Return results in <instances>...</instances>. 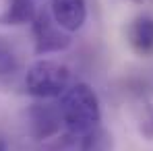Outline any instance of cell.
Returning a JSON list of instances; mask_svg holds the SVG:
<instances>
[{"instance_id":"6da1fadb","label":"cell","mask_w":153,"mask_h":151,"mask_svg":"<svg viewBox=\"0 0 153 151\" xmlns=\"http://www.w3.org/2000/svg\"><path fill=\"white\" fill-rule=\"evenodd\" d=\"M58 110L62 116V124L68 128V132L75 135H85L102 122L100 100L87 83L68 85L66 91L60 95Z\"/></svg>"},{"instance_id":"7a4b0ae2","label":"cell","mask_w":153,"mask_h":151,"mask_svg":"<svg viewBox=\"0 0 153 151\" xmlns=\"http://www.w3.org/2000/svg\"><path fill=\"white\" fill-rule=\"evenodd\" d=\"M68 85H71V71L56 60H37L25 73L27 93L39 100L60 97Z\"/></svg>"},{"instance_id":"3957f363","label":"cell","mask_w":153,"mask_h":151,"mask_svg":"<svg viewBox=\"0 0 153 151\" xmlns=\"http://www.w3.org/2000/svg\"><path fill=\"white\" fill-rule=\"evenodd\" d=\"M31 25H33V37H35V54L62 52L73 42L68 31H64L54 21L52 13H48V10H37Z\"/></svg>"},{"instance_id":"277c9868","label":"cell","mask_w":153,"mask_h":151,"mask_svg":"<svg viewBox=\"0 0 153 151\" xmlns=\"http://www.w3.org/2000/svg\"><path fill=\"white\" fill-rule=\"evenodd\" d=\"M27 126H29V135L37 141H48L56 137L62 126V116L58 106L33 103L27 110Z\"/></svg>"},{"instance_id":"5b68a950","label":"cell","mask_w":153,"mask_h":151,"mask_svg":"<svg viewBox=\"0 0 153 151\" xmlns=\"http://www.w3.org/2000/svg\"><path fill=\"white\" fill-rule=\"evenodd\" d=\"M52 17L64 31H79L87 21L85 0H52Z\"/></svg>"},{"instance_id":"8992f818","label":"cell","mask_w":153,"mask_h":151,"mask_svg":"<svg viewBox=\"0 0 153 151\" xmlns=\"http://www.w3.org/2000/svg\"><path fill=\"white\" fill-rule=\"evenodd\" d=\"M128 42L132 50L141 56L153 54V17L139 15L128 27Z\"/></svg>"},{"instance_id":"52a82bcc","label":"cell","mask_w":153,"mask_h":151,"mask_svg":"<svg viewBox=\"0 0 153 151\" xmlns=\"http://www.w3.org/2000/svg\"><path fill=\"white\" fill-rule=\"evenodd\" d=\"M37 10L33 0H10L4 15L0 17V23L4 25H27L35 19Z\"/></svg>"},{"instance_id":"ba28073f","label":"cell","mask_w":153,"mask_h":151,"mask_svg":"<svg viewBox=\"0 0 153 151\" xmlns=\"http://www.w3.org/2000/svg\"><path fill=\"white\" fill-rule=\"evenodd\" d=\"M79 151H112V135L102 126H95L81 135Z\"/></svg>"},{"instance_id":"9c48e42d","label":"cell","mask_w":153,"mask_h":151,"mask_svg":"<svg viewBox=\"0 0 153 151\" xmlns=\"http://www.w3.org/2000/svg\"><path fill=\"white\" fill-rule=\"evenodd\" d=\"M19 71V58L13 48L0 39V77H10Z\"/></svg>"},{"instance_id":"30bf717a","label":"cell","mask_w":153,"mask_h":151,"mask_svg":"<svg viewBox=\"0 0 153 151\" xmlns=\"http://www.w3.org/2000/svg\"><path fill=\"white\" fill-rule=\"evenodd\" d=\"M139 130H141V135H143L147 141H153V106L151 103L145 108V114H143V118H141Z\"/></svg>"},{"instance_id":"8fae6325","label":"cell","mask_w":153,"mask_h":151,"mask_svg":"<svg viewBox=\"0 0 153 151\" xmlns=\"http://www.w3.org/2000/svg\"><path fill=\"white\" fill-rule=\"evenodd\" d=\"M0 151H6V143H4V139L0 137Z\"/></svg>"}]
</instances>
